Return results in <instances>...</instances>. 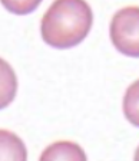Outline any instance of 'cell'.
Masks as SVG:
<instances>
[{
    "instance_id": "obj_1",
    "label": "cell",
    "mask_w": 139,
    "mask_h": 161,
    "mask_svg": "<svg viewBox=\"0 0 139 161\" xmlns=\"http://www.w3.org/2000/svg\"><path fill=\"white\" fill-rule=\"evenodd\" d=\"M93 13L86 0H55L40 22L42 39L55 49H70L90 32Z\"/></svg>"
},
{
    "instance_id": "obj_2",
    "label": "cell",
    "mask_w": 139,
    "mask_h": 161,
    "mask_svg": "<svg viewBox=\"0 0 139 161\" xmlns=\"http://www.w3.org/2000/svg\"><path fill=\"white\" fill-rule=\"evenodd\" d=\"M109 36L122 55L139 58V6H126L113 14Z\"/></svg>"
},
{
    "instance_id": "obj_3",
    "label": "cell",
    "mask_w": 139,
    "mask_h": 161,
    "mask_svg": "<svg viewBox=\"0 0 139 161\" xmlns=\"http://www.w3.org/2000/svg\"><path fill=\"white\" fill-rule=\"evenodd\" d=\"M40 160H86L83 150L75 142L59 141L49 145L40 155Z\"/></svg>"
},
{
    "instance_id": "obj_4",
    "label": "cell",
    "mask_w": 139,
    "mask_h": 161,
    "mask_svg": "<svg viewBox=\"0 0 139 161\" xmlns=\"http://www.w3.org/2000/svg\"><path fill=\"white\" fill-rule=\"evenodd\" d=\"M122 109L128 122L139 128V79L128 86L123 95Z\"/></svg>"
},
{
    "instance_id": "obj_5",
    "label": "cell",
    "mask_w": 139,
    "mask_h": 161,
    "mask_svg": "<svg viewBox=\"0 0 139 161\" xmlns=\"http://www.w3.org/2000/svg\"><path fill=\"white\" fill-rule=\"evenodd\" d=\"M42 3V0H2V4L4 9L9 10L10 13L19 14V16H24L39 7Z\"/></svg>"
},
{
    "instance_id": "obj_6",
    "label": "cell",
    "mask_w": 139,
    "mask_h": 161,
    "mask_svg": "<svg viewBox=\"0 0 139 161\" xmlns=\"http://www.w3.org/2000/svg\"><path fill=\"white\" fill-rule=\"evenodd\" d=\"M135 160L139 161V147H138V150H136V153H135Z\"/></svg>"
}]
</instances>
